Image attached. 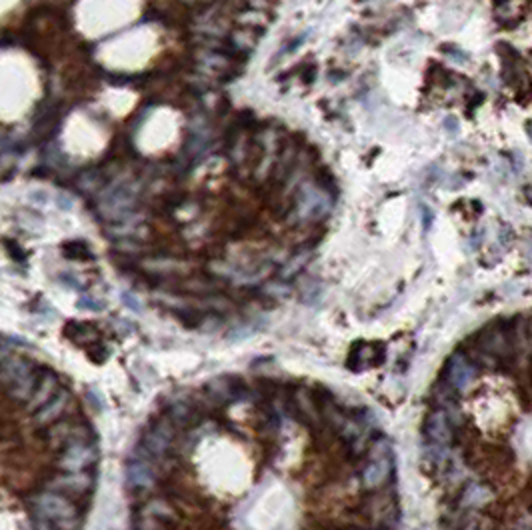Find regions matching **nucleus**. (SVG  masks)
Here are the masks:
<instances>
[{"label":"nucleus","mask_w":532,"mask_h":530,"mask_svg":"<svg viewBox=\"0 0 532 530\" xmlns=\"http://www.w3.org/2000/svg\"><path fill=\"white\" fill-rule=\"evenodd\" d=\"M30 508L36 518L51 522L56 530H79L82 525L79 504L51 488L36 492L30 499Z\"/></svg>","instance_id":"f257e3e1"},{"label":"nucleus","mask_w":532,"mask_h":530,"mask_svg":"<svg viewBox=\"0 0 532 530\" xmlns=\"http://www.w3.org/2000/svg\"><path fill=\"white\" fill-rule=\"evenodd\" d=\"M38 372L36 367L21 354H6L0 358V386L14 402H27L34 384H36Z\"/></svg>","instance_id":"f03ea898"},{"label":"nucleus","mask_w":532,"mask_h":530,"mask_svg":"<svg viewBox=\"0 0 532 530\" xmlns=\"http://www.w3.org/2000/svg\"><path fill=\"white\" fill-rule=\"evenodd\" d=\"M393 473H395L393 445L388 438L380 436L369 449V458L360 471V486L369 492L384 488L390 482Z\"/></svg>","instance_id":"7ed1b4c3"},{"label":"nucleus","mask_w":532,"mask_h":530,"mask_svg":"<svg viewBox=\"0 0 532 530\" xmlns=\"http://www.w3.org/2000/svg\"><path fill=\"white\" fill-rule=\"evenodd\" d=\"M358 516H360V522L364 527L390 530L399 520L397 496L386 488L373 490L358 506Z\"/></svg>","instance_id":"20e7f679"},{"label":"nucleus","mask_w":532,"mask_h":530,"mask_svg":"<svg viewBox=\"0 0 532 530\" xmlns=\"http://www.w3.org/2000/svg\"><path fill=\"white\" fill-rule=\"evenodd\" d=\"M473 346L490 354L492 358H496L498 362L510 360L514 356V350L510 345V334H508V324H498V322H490L486 324L482 330H479L473 339Z\"/></svg>","instance_id":"39448f33"},{"label":"nucleus","mask_w":532,"mask_h":530,"mask_svg":"<svg viewBox=\"0 0 532 530\" xmlns=\"http://www.w3.org/2000/svg\"><path fill=\"white\" fill-rule=\"evenodd\" d=\"M174 438H176V428L166 416H162L144 430V434L140 438V451L144 452L146 458H152V460L164 458L172 452Z\"/></svg>","instance_id":"423d86ee"},{"label":"nucleus","mask_w":532,"mask_h":530,"mask_svg":"<svg viewBox=\"0 0 532 530\" xmlns=\"http://www.w3.org/2000/svg\"><path fill=\"white\" fill-rule=\"evenodd\" d=\"M479 372V367L462 350H456L449 356V360L442 369V382L456 395L466 393L470 388V384L477 380Z\"/></svg>","instance_id":"0eeeda50"},{"label":"nucleus","mask_w":532,"mask_h":530,"mask_svg":"<svg viewBox=\"0 0 532 530\" xmlns=\"http://www.w3.org/2000/svg\"><path fill=\"white\" fill-rule=\"evenodd\" d=\"M94 482L96 478L90 471H80V473H58L54 475L46 488H51L54 492L70 499V501H80V499H88L94 490Z\"/></svg>","instance_id":"6e6552de"},{"label":"nucleus","mask_w":532,"mask_h":530,"mask_svg":"<svg viewBox=\"0 0 532 530\" xmlns=\"http://www.w3.org/2000/svg\"><path fill=\"white\" fill-rule=\"evenodd\" d=\"M96 462H98V449H96L94 440L70 445V447L58 451V456H56V466L62 473L90 471Z\"/></svg>","instance_id":"1a4fd4ad"},{"label":"nucleus","mask_w":532,"mask_h":530,"mask_svg":"<svg viewBox=\"0 0 532 530\" xmlns=\"http://www.w3.org/2000/svg\"><path fill=\"white\" fill-rule=\"evenodd\" d=\"M49 442L56 451H62L77 442H92V432L84 423L58 421L49 426Z\"/></svg>","instance_id":"9d476101"},{"label":"nucleus","mask_w":532,"mask_h":530,"mask_svg":"<svg viewBox=\"0 0 532 530\" xmlns=\"http://www.w3.org/2000/svg\"><path fill=\"white\" fill-rule=\"evenodd\" d=\"M423 430H425L428 445L449 447L454 440V424L442 408H434L428 412Z\"/></svg>","instance_id":"9b49d317"},{"label":"nucleus","mask_w":532,"mask_h":530,"mask_svg":"<svg viewBox=\"0 0 532 530\" xmlns=\"http://www.w3.org/2000/svg\"><path fill=\"white\" fill-rule=\"evenodd\" d=\"M70 406H72V395H70V390L60 386V390H58L46 404H42V406L34 412V416H32L34 426L49 428L51 424L62 421L64 412H66Z\"/></svg>","instance_id":"f8f14e48"},{"label":"nucleus","mask_w":532,"mask_h":530,"mask_svg":"<svg viewBox=\"0 0 532 530\" xmlns=\"http://www.w3.org/2000/svg\"><path fill=\"white\" fill-rule=\"evenodd\" d=\"M127 484L134 492H150L157 486V473L150 458L138 456L127 464Z\"/></svg>","instance_id":"ddd939ff"},{"label":"nucleus","mask_w":532,"mask_h":530,"mask_svg":"<svg viewBox=\"0 0 532 530\" xmlns=\"http://www.w3.org/2000/svg\"><path fill=\"white\" fill-rule=\"evenodd\" d=\"M384 360V345H369V343H356L352 346L346 367L352 372H360L371 367H378Z\"/></svg>","instance_id":"4468645a"},{"label":"nucleus","mask_w":532,"mask_h":530,"mask_svg":"<svg viewBox=\"0 0 532 530\" xmlns=\"http://www.w3.org/2000/svg\"><path fill=\"white\" fill-rule=\"evenodd\" d=\"M60 390V378L54 371H49L44 369L42 372H38V378H36V384H34V390L28 398L27 402V410L28 412H36L42 404H46L51 398Z\"/></svg>","instance_id":"2eb2a0df"},{"label":"nucleus","mask_w":532,"mask_h":530,"mask_svg":"<svg viewBox=\"0 0 532 530\" xmlns=\"http://www.w3.org/2000/svg\"><path fill=\"white\" fill-rule=\"evenodd\" d=\"M246 386L239 376H220L207 384V397L213 404H226L244 395Z\"/></svg>","instance_id":"dca6fc26"},{"label":"nucleus","mask_w":532,"mask_h":530,"mask_svg":"<svg viewBox=\"0 0 532 530\" xmlns=\"http://www.w3.org/2000/svg\"><path fill=\"white\" fill-rule=\"evenodd\" d=\"M289 404L293 406L294 416L298 421L312 426H319L322 423V414H320L319 404L312 397V393H308L306 388H294V393L289 398Z\"/></svg>","instance_id":"f3484780"},{"label":"nucleus","mask_w":532,"mask_h":530,"mask_svg":"<svg viewBox=\"0 0 532 530\" xmlns=\"http://www.w3.org/2000/svg\"><path fill=\"white\" fill-rule=\"evenodd\" d=\"M494 499V490L488 484L482 482H468L464 484V488L460 490L458 496V506L462 510H479L488 503H492Z\"/></svg>","instance_id":"a211bd4d"},{"label":"nucleus","mask_w":532,"mask_h":530,"mask_svg":"<svg viewBox=\"0 0 532 530\" xmlns=\"http://www.w3.org/2000/svg\"><path fill=\"white\" fill-rule=\"evenodd\" d=\"M176 430H188L192 426H196L200 421L198 408L194 404H190L188 400H174L170 402L166 414H164Z\"/></svg>","instance_id":"6ab92c4d"},{"label":"nucleus","mask_w":532,"mask_h":530,"mask_svg":"<svg viewBox=\"0 0 532 530\" xmlns=\"http://www.w3.org/2000/svg\"><path fill=\"white\" fill-rule=\"evenodd\" d=\"M64 336H68L72 343H79V345H92V343H98V330L90 324V322H68L64 326Z\"/></svg>","instance_id":"aec40b11"},{"label":"nucleus","mask_w":532,"mask_h":530,"mask_svg":"<svg viewBox=\"0 0 532 530\" xmlns=\"http://www.w3.org/2000/svg\"><path fill=\"white\" fill-rule=\"evenodd\" d=\"M62 254L68 259V261H92V250L90 246L84 242V240H68V242H62Z\"/></svg>","instance_id":"412c9836"},{"label":"nucleus","mask_w":532,"mask_h":530,"mask_svg":"<svg viewBox=\"0 0 532 530\" xmlns=\"http://www.w3.org/2000/svg\"><path fill=\"white\" fill-rule=\"evenodd\" d=\"M174 317L178 318V322L187 328H198V326H202V320H204V317L194 308H176Z\"/></svg>","instance_id":"4be33fe9"},{"label":"nucleus","mask_w":532,"mask_h":530,"mask_svg":"<svg viewBox=\"0 0 532 530\" xmlns=\"http://www.w3.org/2000/svg\"><path fill=\"white\" fill-rule=\"evenodd\" d=\"M86 352H88L90 360H92V362H98V365L105 362L108 356V350L101 345V343H92V345L86 346Z\"/></svg>","instance_id":"5701e85b"},{"label":"nucleus","mask_w":532,"mask_h":530,"mask_svg":"<svg viewBox=\"0 0 532 530\" xmlns=\"http://www.w3.org/2000/svg\"><path fill=\"white\" fill-rule=\"evenodd\" d=\"M512 530H532L531 510H529V508H524L522 514H516L514 525H512Z\"/></svg>","instance_id":"b1692460"},{"label":"nucleus","mask_w":532,"mask_h":530,"mask_svg":"<svg viewBox=\"0 0 532 530\" xmlns=\"http://www.w3.org/2000/svg\"><path fill=\"white\" fill-rule=\"evenodd\" d=\"M32 530H56V529H54L51 522H46V520L34 516V527H32Z\"/></svg>","instance_id":"393cba45"},{"label":"nucleus","mask_w":532,"mask_h":530,"mask_svg":"<svg viewBox=\"0 0 532 530\" xmlns=\"http://www.w3.org/2000/svg\"><path fill=\"white\" fill-rule=\"evenodd\" d=\"M346 530H380V529H373V527H350V529Z\"/></svg>","instance_id":"a878e982"}]
</instances>
